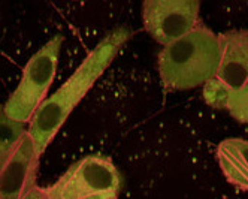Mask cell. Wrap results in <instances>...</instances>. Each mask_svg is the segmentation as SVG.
Returning a JSON list of instances; mask_svg holds the SVG:
<instances>
[{"label": "cell", "mask_w": 248, "mask_h": 199, "mask_svg": "<svg viewBox=\"0 0 248 199\" xmlns=\"http://www.w3.org/2000/svg\"><path fill=\"white\" fill-rule=\"evenodd\" d=\"M130 36L132 32L127 27L114 29L88 52L79 67L57 92L42 102L31 117L27 129V133L30 135L39 156L54 139L69 114L74 111V108L114 62L118 51L129 41Z\"/></svg>", "instance_id": "cell-1"}, {"label": "cell", "mask_w": 248, "mask_h": 199, "mask_svg": "<svg viewBox=\"0 0 248 199\" xmlns=\"http://www.w3.org/2000/svg\"><path fill=\"white\" fill-rule=\"evenodd\" d=\"M220 60L218 34L199 23L186 36L158 52V75L166 90L205 85L216 75Z\"/></svg>", "instance_id": "cell-2"}, {"label": "cell", "mask_w": 248, "mask_h": 199, "mask_svg": "<svg viewBox=\"0 0 248 199\" xmlns=\"http://www.w3.org/2000/svg\"><path fill=\"white\" fill-rule=\"evenodd\" d=\"M123 184L121 172L109 157L90 154L45 189L49 199H118Z\"/></svg>", "instance_id": "cell-3"}, {"label": "cell", "mask_w": 248, "mask_h": 199, "mask_svg": "<svg viewBox=\"0 0 248 199\" xmlns=\"http://www.w3.org/2000/svg\"><path fill=\"white\" fill-rule=\"evenodd\" d=\"M62 45L63 36L57 34L27 62L20 84L3 105L6 118L23 124L30 123L36 110L46 99L48 90L56 78Z\"/></svg>", "instance_id": "cell-4"}, {"label": "cell", "mask_w": 248, "mask_h": 199, "mask_svg": "<svg viewBox=\"0 0 248 199\" xmlns=\"http://www.w3.org/2000/svg\"><path fill=\"white\" fill-rule=\"evenodd\" d=\"M218 42V67L203 85V99L216 110H224L230 95L248 87V30L224 32Z\"/></svg>", "instance_id": "cell-5"}, {"label": "cell", "mask_w": 248, "mask_h": 199, "mask_svg": "<svg viewBox=\"0 0 248 199\" xmlns=\"http://www.w3.org/2000/svg\"><path fill=\"white\" fill-rule=\"evenodd\" d=\"M199 9L198 0H147L142 3L144 27L155 42L166 47L201 23Z\"/></svg>", "instance_id": "cell-6"}, {"label": "cell", "mask_w": 248, "mask_h": 199, "mask_svg": "<svg viewBox=\"0 0 248 199\" xmlns=\"http://www.w3.org/2000/svg\"><path fill=\"white\" fill-rule=\"evenodd\" d=\"M39 157L26 132L18 144L0 159V199H20L29 189L36 186Z\"/></svg>", "instance_id": "cell-7"}, {"label": "cell", "mask_w": 248, "mask_h": 199, "mask_svg": "<svg viewBox=\"0 0 248 199\" xmlns=\"http://www.w3.org/2000/svg\"><path fill=\"white\" fill-rule=\"evenodd\" d=\"M216 156L227 183L248 190V141L242 138H227L221 141Z\"/></svg>", "instance_id": "cell-8"}, {"label": "cell", "mask_w": 248, "mask_h": 199, "mask_svg": "<svg viewBox=\"0 0 248 199\" xmlns=\"http://www.w3.org/2000/svg\"><path fill=\"white\" fill-rule=\"evenodd\" d=\"M27 132L26 124L12 121L6 117L0 118V159H3Z\"/></svg>", "instance_id": "cell-9"}, {"label": "cell", "mask_w": 248, "mask_h": 199, "mask_svg": "<svg viewBox=\"0 0 248 199\" xmlns=\"http://www.w3.org/2000/svg\"><path fill=\"white\" fill-rule=\"evenodd\" d=\"M224 110H227V113L235 120L248 123V87L230 95L224 105Z\"/></svg>", "instance_id": "cell-10"}, {"label": "cell", "mask_w": 248, "mask_h": 199, "mask_svg": "<svg viewBox=\"0 0 248 199\" xmlns=\"http://www.w3.org/2000/svg\"><path fill=\"white\" fill-rule=\"evenodd\" d=\"M20 199H49V198H48L46 189L36 184V186H33L31 189H29Z\"/></svg>", "instance_id": "cell-11"}, {"label": "cell", "mask_w": 248, "mask_h": 199, "mask_svg": "<svg viewBox=\"0 0 248 199\" xmlns=\"http://www.w3.org/2000/svg\"><path fill=\"white\" fill-rule=\"evenodd\" d=\"M5 117V108L3 105H0V118H3Z\"/></svg>", "instance_id": "cell-12"}]
</instances>
